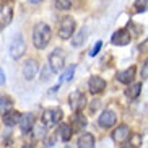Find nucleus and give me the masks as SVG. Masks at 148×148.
Instances as JSON below:
<instances>
[{"label":"nucleus","instance_id":"obj_18","mask_svg":"<svg viewBox=\"0 0 148 148\" xmlns=\"http://www.w3.org/2000/svg\"><path fill=\"white\" fill-rule=\"evenodd\" d=\"M142 93V83H130L125 90V96L129 99H137Z\"/></svg>","mask_w":148,"mask_h":148},{"label":"nucleus","instance_id":"obj_27","mask_svg":"<svg viewBox=\"0 0 148 148\" xmlns=\"http://www.w3.org/2000/svg\"><path fill=\"white\" fill-rule=\"evenodd\" d=\"M101 46H103V42H101V41H98V42L95 44V47H93V51H91V52H90V56H96V54L99 52Z\"/></svg>","mask_w":148,"mask_h":148},{"label":"nucleus","instance_id":"obj_10","mask_svg":"<svg viewBox=\"0 0 148 148\" xmlns=\"http://www.w3.org/2000/svg\"><path fill=\"white\" fill-rule=\"evenodd\" d=\"M129 137H130V127L125 125V124L119 125L117 129L112 132V138H114V142H117V143L127 142V140H129Z\"/></svg>","mask_w":148,"mask_h":148},{"label":"nucleus","instance_id":"obj_16","mask_svg":"<svg viewBox=\"0 0 148 148\" xmlns=\"http://www.w3.org/2000/svg\"><path fill=\"white\" fill-rule=\"evenodd\" d=\"M134 78H135V67H129L127 70L124 72H119L117 73V80L124 85H130L134 83Z\"/></svg>","mask_w":148,"mask_h":148},{"label":"nucleus","instance_id":"obj_5","mask_svg":"<svg viewBox=\"0 0 148 148\" xmlns=\"http://www.w3.org/2000/svg\"><path fill=\"white\" fill-rule=\"evenodd\" d=\"M69 104L75 112H82V109L86 106V96L82 91H73L69 96Z\"/></svg>","mask_w":148,"mask_h":148},{"label":"nucleus","instance_id":"obj_30","mask_svg":"<svg viewBox=\"0 0 148 148\" xmlns=\"http://www.w3.org/2000/svg\"><path fill=\"white\" fill-rule=\"evenodd\" d=\"M23 148H33V145H25Z\"/></svg>","mask_w":148,"mask_h":148},{"label":"nucleus","instance_id":"obj_12","mask_svg":"<svg viewBox=\"0 0 148 148\" xmlns=\"http://www.w3.org/2000/svg\"><path fill=\"white\" fill-rule=\"evenodd\" d=\"M12 16H13V10L12 7L7 3H0V28L8 25L12 21Z\"/></svg>","mask_w":148,"mask_h":148},{"label":"nucleus","instance_id":"obj_1","mask_svg":"<svg viewBox=\"0 0 148 148\" xmlns=\"http://www.w3.org/2000/svg\"><path fill=\"white\" fill-rule=\"evenodd\" d=\"M51 38H52V31L51 26L46 25V23H38L33 29V42L38 49H46L49 42H51Z\"/></svg>","mask_w":148,"mask_h":148},{"label":"nucleus","instance_id":"obj_26","mask_svg":"<svg viewBox=\"0 0 148 148\" xmlns=\"http://www.w3.org/2000/svg\"><path fill=\"white\" fill-rule=\"evenodd\" d=\"M142 77H143V78H148V59L143 62V67H142Z\"/></svg>","mask_w":148,"mask_h":148},{"label":"nucleus","instance_id":"obj_24","mask_svg":"<svg viewBox=\"0 0 148 148\" xmlns=\"http://www.w3.org/2000/svg\"><path fill=\"white\" fill-rule=\"evenodd\" d=\"M10 104H12L10 98H7V96H2V95H0V111H5V108H8Z\"/></svg>","mask_w":148,"mask_h":148},{"label":"nucleus","instance_id":"obj_7","mask_svg":"<svg viewBox=\"0 0 148 148\" xmlns=\"http://www.w3.org/2000/svg\"><path fill=\"white\" fill-rule=\"evenodd\" d=\"M116 122H117V116L114 111L111 109H106L101 112V116L98 117V124H99L103 129H111V127L116 125Z\"/></svg>","mask_w":148,"mask_h":148},{"label":"nucleus","instance_id":"obj_15","mask_svg":"<svg viewBox=\"0 0 148 148\" xmlns=\"http://www.w3.org/2000/svg\"><path fill=\"white\" fill-rule=\"evenodd\" d=\"M38 73V62L36 60H28L23 67V77L26 80H33Z\"/></svg>","mask_w":148,"mask_h":148},{"label":"nucleus","instance_id":"obj_8","mask_svg":"<svg viewBox=\"0 0 148 148\" xmlns=\"http://www.w3.org/2000/svg\"><path fill=\"white\" fill-rule=\"evenodd\" d=\"M130 41H132V36L127 29H117L111 38V42L114 46H127Z\"/></svg>","mask_w":148,"mask_h":148},{"label":"nucleus","instance_id":"obj_20","mask_svg":"<svg viewBox=\"0 0 148 148\" xmlns=\"http://www.w3.org/2000/svg\"><path fill=\"white\" fill-rule=\"evenodd\" d=\"M59 134H60V138L64 140V142H69V140L72 138L73 130H72V127H70L69 124H60V125H59Z\"/></svg>","mask_w":148,"mask_h":148},{"label":"nucleus","instance_id":"obj_9","mask_svg":"<svg viewBox=\"0 0 148 148\" xmlns=\"http://www.w3.org/2000/svg\"><path fill=\"white\" fill-rule=\"evenodd\" d=\"M88 90H90L91 95L103 93L106 90V80L101 78V77H91L90 82H88Z\"/></svg>","mask_w":148,"mask_h":148},{"label":"nucleus","instance_id":"obj_22","mask_svg":"<svg viewBox=\"0 0 148 148\" xmlns=\"http://www.w3.org/2000/svg\"><path fill=\"white\" fill-rule=\"evenodd\" d=\"M129 145H130V148H140L142 147V135L138 134H134L129 137Z\"/></svg>","mask_w":148,"mask_h":148},{"label":"nucleus","instance_id":"obj_17","mask_svg":"<svg viewBox=\"0 0 148 148\" xmlns=\"http://www.w3.org/2000/svg\"><path fill=\"white\" fill-rule=\"evenodd\" d=\"M78 148H95V137L90 132H85L78 137V142H77Z\"/></svg>","mask_w":148,"mask_h":148},{"label":"nucleus","instance_id":"obj_28","mask_svg":"<svg viewBox=\"0 0 148 148\" xmlns=\"http://www.w3.org/2000/svg\"><path fill=\"white\" fill-rule=\"evenodd\" d=\"M140 51H142V52H147V51H148V39L145 41V42L140 44Z\"/></svg>","mask_w":148,"mask_h":148},{"label":"nucleus","instance_id":"obj_29","mask_svg":"<svg viewBox=\"0 0 148 148\" xmlns=\"http://www.w3.org/2000/svg\"><path fill=\"white\" fill-rule=\"evenodd\" d=\"M5 83V73H3V70L0 69V85H3Z\"/></svg>","mask_w":148,"mask_h":148},{"label":"nucleus","instance_id":"obj_21","mask_svg":"<svg viewBox=\"0 0 148 148\" xmlns=\"http://www.w3.org/2000/svg\"><path fill=\"white\" fill-rule=\"evenodd\" d=\"M134 7L137 13H145L148 10V0H135Z\"/></svg>","mask_w":148,"mask_h":148},{"label":"nucleus","instance_id":"obj_3","mask_svg":"<svg viewBox=\"0 0 148 148\" xmlns=\"http://www.w3.org/2000/svg\"><path fill=\"white\" fill-rule=\"evenodd\" d=\"M10 56L13 57L15 60H18L20 57H23V54H25V51H26V44H25V39H23L21 34H15L13 39H12V42H10Z\"/></svg>","mask_w":148,"mask_h":148},{"label":"nucleus","instance_id":"obj_31","mask_svg":"<svg viewBox=\"0 0 148 148\" xmlns=\"http://www.w3.org/2000/svg\"><path fill=\"white\" fill-rule=\"evenodd\" d=\"M70 2H72V0H70Z\"/></svg>","mask_w":148,"mask_h":148},{"label":"nucleus","instance_id":"obj_6","mask_svg":"<svg viewBox=\"0 0 148 148\" xmlns=\"http://www.w3.org/2000/svg\"><path fill=\"white\" fill-rule=\"evenodd\" d=\"M62 116H64V112L60 108H49L42 112V122L46 125H54L62 119Z\"/></svg>","mask_w":148,"mask_h":148},{"label":"nucleus","instance_id":"obj_23","mask_svg":"<svg viewBox=\"0 0 148 148\" xmlns=\"http://www.w3.org/2000/svg\"><path fill=\"white\" fill-rule=\"evenodd\" d=\"M56 8L59 10H69L70 7H72V2L70 0H56Z\"/></svg>","mask_w":148,"mask_h":148},{"label":"nucleus","instance_id":"obj_13","mask_svg":"<svg viewBox=\"0 0 148 148\" xmlns=\"http://www.w3.org/2000/svg\"><path fill=\"white\" fill-rule=\"evenodd\" d=\"M20 129H21V134H28V132L33 129V125H34V116L33 114H23L21 117H20Z\"/></svg>","mask_w":148,"mask_h":148},{"label":"nucleus","instance_id":"obj_19","mask_svg":"<svg viewBox=\"0 0 148 148\" xmlns=\"http://www.w3.org/2000/svg\"><path fill=\"white\" fill-rule=\"evenodd\" d=\"M86 34H88V29L86 28H82V29L72 38V46H73V47H80V46L85 42V39H86Z\"/></svg>","mask_w":148,"mask_h":148},{"label":"nucleus","instance_id":"obj_25","mask_svg":"<svg viewBox=\"0 0 148 148\" xmlns=\"http://www.w3.org/2000/svg\"><path fill=\"white\" fill-rule=\"evenodd\" d=\"M73 72H75V65H72V67H70V69L65 72V73L62 75L60 83H62V82H67V80H70V78H72V77H73Z\"/></svg>","mask_w":148,"mask_h":148},{"label":"nucleus","instance_id":"obj_11","mask_svg":"<svg viewBox=\"0 0 148 148\" xmlns=\"http://www.w3.org/2000/svg\"><path fill=\"white\" fill-rule=\"evenodd\" d=\"M86 117L83 116L82 112H75L73 116H72V121H70V127H72V130L73 132H80L83 130L85 127H86Z\"/></svg>","mask_w":148,"mask_h":148},{"label":"nucleus","instance_id":"obj_4","mask_svg":"<svg viewBox=\"0 0 148 148\" xmlns=\"http://www.w3.org/2000/svg\"><path fill=\"white\" fill-rule=\"evenodd\" d=\"M75 31V20L72 16H64L60 20V25H59V36L62 39H69L73 36Z\"/></svg>","mask_w":148,"mask_h":148},{"label":"nucleus","instance_id":"obj_2","mask_svg":"<svg viewBox=\"0 0 148 148\" xmlns=\"http://www.w3.org/2000/svg\"><path fill=\"white\" fill-rule=\"evenodd\" d=\"M64 64H65V52L60 47L54 49L52 52L49 54V67H51V70L54 73H59L64 69Z\"/></svg>","mask_w":148,"mask_h":148},{"label":"nucleus","instance_id":"obj_14","mask_svg":"<svg viewBox=\"0 0 148 148\" xmlns=\"http://www.w3.org/2000/svg\"><path fill=\"white\" fill-rule=\"evenodd\" d=\"M20 112L15 111V109H10V111H5L3 112V122L7 127H15L20 122Z\"/></svg>","mask_w":148,"mask_h":148}]
</instances>
